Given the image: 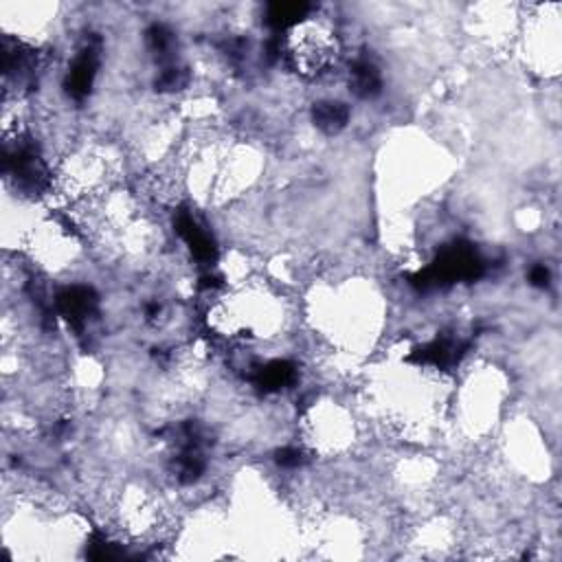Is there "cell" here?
<instances>
[{
	"mask_svg": "<svg viewBox=\"0 0 562 562\" xmlns=\"http://www.w3.org/2000/svg\"><path fill=\"white\" fill-rule=\"evenodd\" d=\"M283 42L279 40V57L285 66L303 79H314L329 72L340 55L336 31L310 15L285 29Z\"/></svg>",
	"mask_w": 562,
	"mask_h": 562,
	"instance_id": "cell-1",
	"label": "cell"
}]
</instances>
